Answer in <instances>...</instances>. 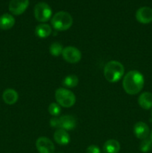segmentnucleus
I'll use <instances>...</instances> for the list:
<instances>
[{"mask_svg":"<svg viewBox=\"0 0 152 153\" xmlns=\"http://www.w3.org/2000/svg\"><path fill=\"white\" fill-rule=\"evenodd\" d=\"M19 95L15 90L11 88H7L3 92L2 99L3 101L7 105H13L17 102Z\"/></svg>","mask_w":152,"mask_h":153,"instance_id":"obj_14","label":"nucleus"},{"mask_svg":"<svg viewBox=\"0 0 152 153\" xmlns=\"http://www.w3.org/2000/svg\"><path fill=\"white\" fill-rule=\"evenodd\" d=\"M63 46L59 42H55V43H52L49 47V52L53 56H59V55H62L63 51Z\"/></svg>","mask_w":152,"mask_h":153,"instance_id":"obj_19","label":"nucleus"},{"mask_svg":"<svg viewBox=\"0 0 152 153\" xmlns=\"http://www.w3.org/2000/svg\"><path fill=\"white\" fill-rule=\"evenodd\" d=\"M49 112L52 116L57 117L61 113V108L58 103L52 102L49 106Z\"/></svg>","mask_w":152,"mask_h":153,"instance_id":"obj_21","label":"nucleus"},{"mask_svg":"<svg viewBox=\"0 0 152 153\" xmlns=\"http://www.w3.org/2000/svg\"><path fill=\"white\" fill-rule=\"evenodd\" d=\"M144 76L137 70H131L125 76L122 86L125 92L130 95H136L144 87Z\"/></svg>","mask_w":152,"mask_h":153,"instance_id":"obj_1","label":"nucleus"},{"mask_svg":"<svg viewBox=\"0 0 152 153\" xmlns=\"http://www.w3.org/2000/svg\"><path fill=\"white\" fill-rule=\"evenodd\" d=\"M51 23L55 30L63 31L68 30L72 25L73 19L68 12L59 11L54 15Z\"/></svg>","mask_w":152,"mask_h":153,"instance_id":"obj_3","label":"nucleus"},{"mask_svg":"<svg viewBox=\"0 0 152 153\" xmlns=\"http://www.w3.org/2000/svg\"><path fill=\"white\" fill-rule=\"evenodd\" d=\"M86 153H101L99 147L95 145H90L86 149Z\"/></svg>","mask_w":152,"mask_h":153,"instance_id":"obj_22","label":"nucleus"},{"mask_svg":"<svg viewBox=\"0 0 152 153\" xmlns=\"http://www.w3.org/2000/svg\"><path fill=\"white\" fill-rule=\"evenodd\" d=\"M120 144L116 140H108L104 143V151L105 153H119L120 150Z\"/></svg>","mask_w":152,"mask_h":153,"instance_id":"obj_17","label":"nucleus"},{"mask_svg":"<svg viewBox=\"0 0 152 153\" xmlns=\"http://www.w3.org/2000/svg\"><path fill=\"white\" fill-rule=\"evenodd\" d=\"M15 19L10 13H4L0 16V29L9 30L14 25Z\"/></svg>","mask_w":152,"mask_h":153,"instance_id":"obj_15","label":"nucleus"},{"mask_svg":"<svg viewBox=\"0 0 152 153\" xmlns=\"http://www.w3.org/2000/svg\"><path fill=\"white\" fill-rule=\"evenodd\" d=\"M136 19L142 24H148L152 22V8L149 7H142L136 13Z\"/></svg>","mask_w":152,"mask_h":153,"instance_id":"obj_9","label":"nucleus"},{"mask_svg":"<svg viewBox=\"0 0 152 153\" xmlns=\"http://www.w3.org/2000/svg\"><path fill=\"white\" fill-rule=\"evenodd\" d=\"M138 103L140 107L145 110L152 108V94L150 92H144L139 97Z\"/></svg>","mask_w":152,"mask_h":153,"instance_id":"obj_13","label":"nucleus"},{"mask_svg":"<svg viewBox=\"0 0 152 153\" xmlns=\"http://www.w3.org/2000/svg\"><path fill=\"white\" fill-rule=\"evenodd\" d=\"M54 139L55 142L61 146H66L70 142V136L66 130L58 128L54 134Z\"/></svg>","mask_w":152,"mask_h":153,"instance_id":"obj_12","label":"nucleus"},{"mask_svg":"<svg viewBox=\"0 0 152 153\" xmlns=\"http://www.w3.org/2000/svg\"><path fill=\"white\" fill-rule=\"evenodd\" d=\"M78 78L75 75H69L66 76L63 80V85L66 88H75L78 85Z\"/></svg>","mask_w":152,"mask_h":153,"instance_id":"obj_18","label":"nucleus"},{"mask_svg":"<svg viewBox=\"0 0 152 153\" xmlns=\"http://www.w3.org/2000/svg\"><path fill=\"white\" fill-rule=\"evenodd\" d=\"M52 32V27L46 23H41L35 28V34L39 38H46Z\"/></svg>","mask_w":152,"mask_h":153,"instance_id":"obj_16","label":"nucleus"},{"mask_svg":"<svg viewBox=\"0 0 152 153\" xmlns=\"http://www.w3.org/2000/svg\"><path fill=\"white\" fill-rule=\"evenodd\" d=\"M34 17L40 22H46L50 19L52 15V10L46 2H39L34 9Z\"/></svg>","mask_w":152,"mask_h":153,"instance_id":"obj_5","label":"nucleus"},{"mask_svg":"<svg viewBox=\"0 0 152 153\" xmlns=\"http://www.w3.org/2000/svg\"><path fill=\"white\" fill-rule=\"evenodd\" d=\"M60 128L68 131L74 129L77 125L76 118L72 115H63L59 118Z\"/></svg>","mask_w":152,"mask_h":153,"instance_id":"obj_10","label":"nucleus"},{"mask_svg":"<svg viewBox=\"0 0 152 153\" xmlns=\"http://www.w3.org/2000/svg\"><path fill=\"white\" fill-rule=\"evenodd\" d=\"M139 149L142 152H148L152 149V141L151 139L145 138L142 140L139 145Z\"/></svg>","mask_w":152,"mask_h":153,"instance_id":"obj_20","label":"nucleus"},{"mask_svg":"<svg viewBox=\"0 0 152 153\" xmlns=\"http://www.w3.org/2000/svg\"><path fill=\"white\" fill-rule=\"evenodd\" d=\"M125 67L122 63L117 61H110L106 64L104 68V76L106 80L110 83L119 82L123 76Z\"/></svg>","mask_w":152,"mask_h":153,"instance_id":"obj_2","label":"nucleus"},{"mask_svg":"<svg viewBox=\"0 0 152 153\" xmlns=\"http://www.w3.org/2000/svg\"><path fill=\"white\" fill-rule=\"evenodd\" d=\"M134 133L136 137L141 140L147 138L150 133L149 127L144 122H138L134 125Z\"/></svg>","mask_w":152,"mask_h":153,"instance_id":"obj_11","label":"nucleus"},{"mask_svg":"<svg viewBox=\"0 0 152 153\" xmlns=\"http://www.w3.org/2000/svg\"><path fill=\"white\" fill-rule=\"evenodd\" d=\"M151 116H152V111H151Z\"/></svg>","mask_w":152,"mask_h":153,"instance_id":"obj_25","label":"nucleus"},{"mask_svg":"<svg viewBox=\"0 0 152 153\" xmlns=\"http://www.w3.org/2000/svg\"><path fill=\"white\" fill-rule=\"evenodd\" d=\"M36 147L39 153H54L55 149L52 140L46 137H40L37 139Z\"/></svg>","mask_w":152,"mask_h":153,"instance_id":"obj_8","label":"nucleus"},{"mask_svg":"<svg viewBox=\"0 0 152 153\" xmlns=\"http://www.w3.org/2000/svg\"><path fill=\"white\" fill-rule=\"evenodd\" d=\"M150 139H151V141H152V131H151V134H150Z\"/></svg>","mask_w":152,"mask_h":153,"instance_id":"obj_24","label":"nucleus"},{"mask_svg":"<svg viewBox=\"0 0 152 153\" xmlns=\"http://www.w3.org/2000/svg\"><path fill=\"white\" fill-rule=\"evenodd\" d=\"M50 126L53 128H60V121H59V118L55 117L52 118L50 120Z\"/></svg>","mask_w":152,"mask_h":153,"instance_id":"obj_23","label":"nucleus"},{"mask_svg":"<svg viewBox=\"0 0 152 153\" xmlns=\"http://www.w3.org/2000/svg\"><path fill=\"white\" fill-rule=\"evenodd\" d=\"M63 58L70 64H76L81 59V52L75 46H66L63 51Z\"/></svg>","mask_w":152,"mask_h":153,"instance_id":"obj_6","label":"nucleus"},{"mask_svg":"<svg viewBox=\"0 0 152 153\" xmlns=\"http://www.w3.org/2000/svg\"><path fill=\"white\" fill-rule=\"evenodd\" d=\"M29 5V0H10L8 8L13 15H20L26 10Z\"/></svg>","mask_w":152,"mask_h":153,"instance_id":"obj_7","label":"nucleus"},{"mask_svg":"<svg viewBox=\"0 0 152 153\" xmlns=\"http://www.w3.org/2000/svg\"><path fill=\"white\" fill-rule=\"evenodd\" d=\"M55 100L60 106L64 108H70L75 103L76 98L71 91L66 88H58L55 91Z\"/></svg>","mask_w":152,"mask_h":153,"instance_id":"obj_4","label":"nucleus"}]
</instances>
